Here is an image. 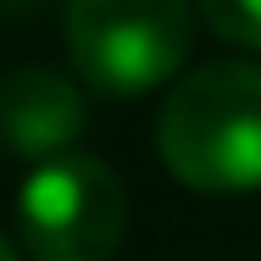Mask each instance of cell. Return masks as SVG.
<instances>
[{
  "mask_svg": "<svg viewBox=\"0 0 261 261\" xmlns=\"http://www.w3.org/2000/svg\"><path fill=\"white\" fill-rule=\"evenodd\" d=\"M0 261H22V256H17V245H11L6 233H0Z\"/></svg>",
  "mask_w": 261,
  "mask_h": 261,
  "instance_id": "8992f818",
  "label": "cell"
},
{
  "mask_svg": "<svg viewBox=\"0 0 261 261\" xmlns=\"http://www.w3.org/2000/svg\"><path fill=\"white\" fill-rule=\"evenodd\" d=\"M161 167L195 195L261 189V67L211 61L178 78L156 117Z\"/></svg>",
  "mask_w": 261,
  "mask_h": 261,
  "instance_id": "6da1fadb",
  "label": "cell"
},
{
  "mask_svg": "<svg viewBox=\"0 0 261 261\" xmlns=\"http://www.w3.org/2000/svg\"><path fill=\"white\" fill-rule=\"evenodd\" d=\"M17 233L34 261H111L128 233V189L100 156H56L22 178Z\"/></svg>",
  "mask_w": 261,
  "mask_h": 261,
  "instance_id": "3957f363",
  "label": "cell"
},
{
  "mask_svg": "<svg viewBox=\"0 0 261 261\" xmlns=\"http://www.w3.org/2000/svg\"><path fill=\"white\" fill-rule=\"evenodd\" d=\"M195 11L217 39L239 50H261V0H195Z\"/></svg>",
  "mask_w": 261,
  "mask_h": 261,
  "instance_id": "5b68a950",
  "label": "cell"
},
{
  "mask_svg": "<svg viewBox=\"0 0 261 261\" xmlns=\"http://www.w3.org/2000/svg\"><path fill=\"white\" fill-rule=\"evenodd\" d=\"M0 6H6V11H22V6H34V0H0Z\"/></svg>",
  "mask_w": 261,
  "mask_h": 261,
  "instance_id": "52a82bcc",
  "label": "cell"
},
{
  "mask_svg": "<svg viewBox=\"0 0 261 261\" xmlns=\"http://www.w3.org/2000/svg\"><path fill=\"white\" fill-rule=\"evenodd\" d=\"M84 95L72 78L50 67H17L0 78V145L11 156L45 167L56 156H72L84 134Z\"/></svg>",
  "mask_w": 261,
  "mask_h": 261,
  "instance_id": "277c9868",
  "label": "cell"
},
{
  "mask_svg": "<svg viewBox=\"0 0 261 261\" xmlns=\"http://www.w3.org/2000/svg\"><path fill=\"white\" fill-rule=\"evenodd\" d=\"M61 28L72 72L111 100L172 84L195 45L189 0H67Z\"/></svg>",
  "mask_w": 261,
  "mask_h": 261,
  "instance_id": "7a4b0ae2",
  "label": "cell"
}]
</instances>
